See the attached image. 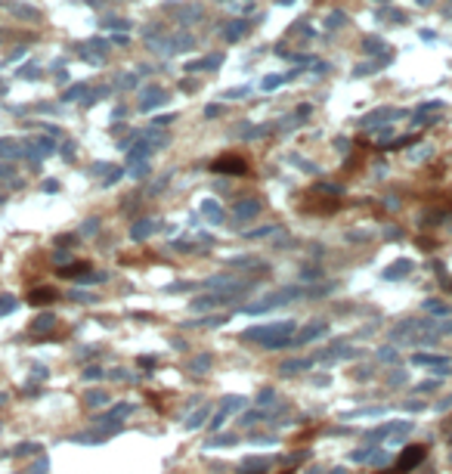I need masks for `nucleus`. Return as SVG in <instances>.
<instances>
[{"mask_svg": "<svg viewBox=\"0 0 452 474\" xmlns=\"http://www.w3.org/2000/svg\"><path fill=\"white\" fill-rule=\"evenodd\" d=\"M50 298H53V292H34L31 295V301H38V304H41V301H50Z\"/></svg>", "mask_w": 452, "mask_h": 474, "instance_id": "nucleus-4", "label": "nucleus"}, {"mask_svg": "<svg viewBox=\"0 0 452 474\" xmlns=\"http://www.w3.org/2000/svg\"><path fill=\"white\" fill-rule=\"evenodd\" d=\"M421 459H424V446H418V443L406 446V449H403V456H400V462H397V471H400V474L412 471L415 465H421Z\"/></svg>", "mask_w": 452, "mask_h": 474, "instance_id": "nucleus-2", "label": "nucleus"}, {"mask_svg": "<svg viewBox=\"0 0 452 474\" xmlns=\"http://www.w3.org/2000/svg\"><path fill=\"white\" fill-rule=\"evenodd\" d=\"M87 270H90V263L81 260V263H75V267H62L59 273H62V276H78V273H87Z\"/></svg>", "mask_w": 452, "mask_h": 474, "instance_id": "nucleus-3", "label": "nucleus"}, {"mask_svg": "<svg viewBox=\"0 0 452 474\" xmlns=\"http://www.w3.org/2000/svg\"><path fill=\"white\" fill-rule=\"evenodd\" d=\"M214 171L217 174H245L248 171V161L239 158V155H220L214 161Z\"/></svg>", "mask_w": 452, "mask_h": 474, "instance_id": "nucleus-1", "label": "nucleus"}]
</instances>
